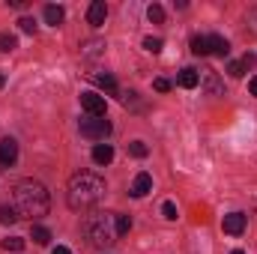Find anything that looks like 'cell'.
Segmentation results:
<instances>
[{
	"label": "cell",
	"instance_id": "1",
	"mask_svg": "<svg viewBox=\"0 0 257 254\" xmlns=\"http://www.w3.org/2000/svg\"><path fill=\"white\" fill-rule=\"evenodd\" d=\"M105 197V180L93 171H78L72 180H69V189H66V200L72 209H90L96 206L99 200Z\"/></svg>",
	"mask_w": 257,
	"mask_h": 254
},
{
	"label": "cell",
	"instance_id": "2",
	"mask_svg": "<svg viewBox=\"0 0 257 254\" xmlns=\"http://www.w3.org/2000/svg\"><path fill=\"white\" fill-rule=\"evenodd\" d=\"M15 209H18V215H27V218L48 215V209H51L48 189L39 180H21L15 186Z\"/></svg>",
	"mask_w": 257,
	"mask_h": 254
},
{
	"label": "cell",
	"instance_id": "3",
	"mask_svg": "<svg viewBox=\"0 0 257 254\" xmlns=\"http://www.w3.org/2000/svg\"><path fill=\"white\" fill-rule=\"evenodd\" d=\"M84 233H87L90 245H99V248L114 245L120 239V233H117V215L114 212H96V215H90L87 224H84Z\"/></svg>",
	"mask_w": 257,
	"mask_h": 254
},
{
	"label": "cell",
	"instance_id": "4",
	"mask_svg": "<svg viewBox=\"0 0 257 254\" xmlns=\"http://www.w3.org/2000/svg\"><path fill=\"white\" fill-rule=\"evenodd\" d=\"M78 129H81V135L90 138V141H105V138L111 135V123H108L105 117H87V120L78 123Z\"/></svg>",
	"mask_w": 257,
	"mask_h": 254
},
{
	"label": "cell",
	"instance_id": "5",
	"mask_svg": "<svg viewBox=\"0 0 257 254\" xmlns=\"http://www.w3.org/2000/svg\"><path fill=\"white\" fill-rule=\"evenodd\" d=\"M81 108L90 117H105V111H108L105 96H99V93H81Z\"/></svg>",
	"mask_w": 257,
	"mask_h": 254
},
{
	"label": "cell",
	"instance_id": "6",
	"mask_svg": "<svg viewBox=\"0 0 257 254\" xmlns=\"http://www.w3.org/2000/svg\"><path fill=\"white\" fill-rule=\"evenodd\" d=\"M245 224H248V218H245L242 212H230V215H224V221H221L224 233H230V236H239V233L245 230Z\"/></svg>",
	"mask_w": 257,
	"mask_h": 254
},
{
	"label": "cell",
	"instance_id": "7",
	"mask_svg": "<svg viewBox=\"0 0 257 254\" xmlns=\"http://www.w3.org/2000/svg\"><path fill=\"white\" fill-rule=\"evenodd\" d=\"M15 162H18V144L12 138H3L0 141V165L3 168H12Z\"/></svg>",
	"mask_w": 257,
	"mask_h": 254
},
{
	"label": "cell",
	"instance_id": "8",
	"mask_svg": "<svg viewBox=\"0 0 257 254\" xmlns=\"http://www.w3.org/2000/svg\"><path fill=\"white\" fill-rule=\"evenodd\" d=\"M105 18H108V6H105L102 0L90 3V9H87V21H90L93 27H102V24H105Z\"/></svg>",
	"mask_w": 257,
	"mask_h": 254
},
{
	"label": "cell",
	"instance_id": "9",
	"mask_svg": "<svg viewBox=\"0 0 257 254\" xmlns=\"http://www.w3.org/2000/svg\"><path fill=\"white\" fill-rule=\"evenodd\" d=\"M132 197H144V194H150L153 191V177L150 174H138L135 180H132Z\"/></svg>",
	"mask_w": 257,
	"mask_h": 254
},
{
	"label": "cell",
	"instance_id": "10",
	"mask_svg": "<svg viewBox=\"0 0 257 254\" xmlns=\"http://www.w3.org/2000/svg\"><path fill=\"white\" fill-rule=\"evenodd\" d=\"M111 159H114V147H111V144L93 147V162H96V165H111Z\"/></svg>",
	"mask_w": 257,
	"mask_h": 254
},
{
	"label": "cell",
	"instance_id": "11",
	"mask_svg": "<svg viewBox=\"0 0 257 254\" xmlns=\"http://www.w3.org/2000/svg\"><path fill=\"white\" fill-rule=\"evenodd\" d=\"M63 18H66L63 6H57V3H48V6H45V21H48L51 27H60V24H63Z\"/></svg>",
	"mask_w": 257,
	"mask_h": 254
},
{
	"label": "cell",
	"instance_id": "12",
	"mask_svg": "<svg viewBox=\"0 0 257 254\" xmlns=\"http://www.w3.org/2000/svg\"><path fill=\"white\" fill-rule=\"evenodd\" d=\"M254 63H257V57H254V54H245L242 60H236V63H230V66H227V72H230L233 78H242V75H245V69H248V66H254Z\"/></svg>",
	"mask_w": 257,
	"mask_h": 254
},
{
	"label": "cell",
	"instance_id": "13",
	"mask_svg": "<svg viewBox=\"0 0 257 254\" xmlns=\"http://www.w3.org/2000/svg\"><path fill=\"white\" fill-rule=\"evenodd\" d=\"M209 54H218V57H227L230 54V45H227V39L224 36H209Z\"/></svg>",
	"mask_w": 257,
	"mask_h": 254
},
{
	"label": "cell",
	"instance_id": "14",
	"mask_svg": "<svg viewBox=\"0 0 257 254\" xmlns=\"http://www.w3.org/2000/svg\"><path fill=\"white\" fill-rule=\"evenodd\" d=\"M177 81H180V87H186V90H194V87L200 84V75H197L194 69H183Z\"/></svg>",
	"mask_w": 257,
	"mask_h": 254
},
{
	"label": "cell",
	"instance_id": "15",
	"mask_svg": "<svg viewBox=\"0 0 257 254\" xmlns=\"http://www.w3.org/2000/svg\"><path fill=\"white\" fill-rule=\"evenodd\" d=\"M93 81H96L102 90H108V93H117V81H114V75H108V72H96V75H93Z\"/></svg>",
	"mask_w": 257,
	"mask_h": 254
},
{
	"label": "cell",
	"instance_id": "16",
	"mask_svg": "<svg viewBox=\"0 0 257 254\" xmlns=\"http://www.w3.org/2000/svg\"><path fill=\"white\" fill-rule=\"evenodd\" d=\"M206 90H209V96H224V87L215 72H206Z\"/></svg>",
	"mask_w": 257,
	"mask_h": 254
},
{
	"label": "cell",
	"instance_id": "17",
	"mask_svg": "<svg viewBox=\"0 0 257 254\" xmlns=\"http://www.w3.org/2000/svg\"><path fill=\"white\" fill-rule=\"evenodd\" d=\"M18 218H21V215H18V209H15V206H6V203L0 206V224H15Z\"/></svg>",
	"mask_w": 257,
	"mask_h": 254
},
{
	"label": "cell",
	"instance_id": "18",
	"mask_svg": "<svg viewBox=\"0 0 257 254\" xmlns=\"http://www.w3.org/2000/svg\"><path fill=\"white\" fill-rule=\"evenodd\" d=\"M192 51L194 54H200V57H206V54H209V36H194L192 39Z\"/></svg>",
	"mask_w": 257,
	"mask_h": 254
},
{
	"label": "cell",
	"instance_id": "19",
	"mask_svg": "<svg viewBox=\"0 0 257 254\" xmlns=\"http://www.w3.org/2000/svg\"><path fill=\"white\" fill-rule=\"evenodd\" d=\"M33 242L48 245V242H51V230H48V227H42V224H33Z\"/></svg>",
	"mask_w": 257,
	"mask_h": 254
},
{
	"label": "cell",
	"instance_id": "20",
	"mask_svg": "<svg viewBox=\"0 0 257 254\" xmlns=\"http://www.w3.org/2000/svg\"><path fill=\"white\" fill-rule=\"evenodd\" d=\"M147 18H150L153 24H162V21H165V9H162L159 3H153V6L147 9Z\"/></svg>",
	"mask_w": 257,
	"mask_h": 254
},
{
	"label": "cell",
	"instance_id": "21",
	"mask_svg": "<svg viewBox=\"0 0 257 254\" xmlns=\"http://www.w3.org/2000/svg\"><path fill=\"white\" fill-rule=\"evenodd\" d=\"M162 45H165V42H162L159 36H147V39H144V48H147L150 54H159V51H162Z\"/></svg>",
	"mask_w": 257,
	"mask_h": 254
},
{
	"label": "cell",
	"instance_id": "22",
	"mask_svg": "<svg viewBox=\"0 0 257 254\" xmlns=\"http://www.w3.org/2000/svg\"><path fill=\"white\" fill-rule=\"evenodd\" d=\"M128 153H132L135 159H144L150 150H147V144H144V141H132V144H128Z\"/></svg>",
	"mask_w": 257,
	"mask_h": 254
},
{
	"label": "cell",
	"instance_id": "23",
	"mask_svg": "<svg viewBox=\"0 0 257 254\" xmlns=\"http://www.w3.org/2000/svg\"><path fill=\"white\" fill-rule=\"evenodd\" d=\"M3 248L6 251H21L24 248V239L21 236H9V239H3Z\"/></svg>",
	"mask_w": 257,
	"mask_h": 254
},
{
	"label": "cell",
	"instance_id": "24",
	"mask_svg": "<svg viewBox=\"0 0 257 254\" xmlns=\"http://www.w3.org/2000/svg\"><path fill=\"white\" fill-rule=\"evenodd\" d=\"M128 230H132V218H128V215H117V233L126 236Z\"/></svg>",
	"mask_w": 257,
	"mask_h": 254
},
{
	"label": "cell",
	"instance_id": "25",
	"mask_svg": "<svg viewBox=\"0 0 257 254\" xmlns=\"http://www.w3.org/2000/svg\"><path fill=\"white\" fill-rule=\"evenodd\" d=\"M15 45H18V42H15V36H9V33H3V36H0V51H15Z\"/></svg>",
	"mask_w": 257,
	"mask_h": 254
},
{
	"label": "cell",
	"instance_id": "26",
	"mask_svg": "<svg viewBox=\"0 0 257 254\" xmlns=\"http://www.w3.org/2000/svg\"><path fill=\"white\" fill-rule=\"evenodd\" d=\"M18 27H21L24 33H36V21H33V18H27V15L18 21Z\"/></svg>",
	"mask_w": 257,
	"mask_h": 254
},
{
	"label": "cell",
	"instance_id": "27",
	"mask_svg": "<svg viewBox=\"0 0 257 254\" xmlns=\"http://www.w3.org/2000/svg\"><path fill=\"white\" fill-rule=\"evenodd\" d=\"M162 212H165V218H168V221H174V218H177V206H174L171 200H165V206H162Z\"/></svg>",
	"mask_w": 257,
	"mask_h": 254
},
{
	"label": "cell",
	"instance_id": "28",
	"mask_svg": "<svg viewBox=\"0 0 257 254\" xmlns=\"http://www.w3.org/2000/svg\"><path fill=\"white\" fill-rule=\"evenodd\" d=\"M153 87H156L159 93H168V90H171V81H168V78H156V84H153Z\"/></svg>",
	"mask_w": 257,
	"mask_h": 254
},
{
	"label": "cell",
	"instance_id": "29",
	"mask_svg": "<svg viewBox=\"0 0 257 254\" xmlns=\"http://www.w3.org/2000/svg\"><path fill=\"white\" fill-rule=\"evenodd\" d=\"M248 90H251V96H257V75L248 81Z\"/></svg>",
	"mask_w": 257,
	"mask_h": 254
},
{
	"label": "cell",
	"instance_id": "30",
	"mask_svg": "<svg viewBox=\"0 0 257 254\" xmlns=\"http://www.w3.org/2000/svg\"><path fill=\"white\" fill-rule=\"evenodd\" d=\"M51 254H72V251H69L66 245H57V248H54V251H51Z\"/></svg>",
	"mask_w": 257,
	"mask_h": 254
},
{
	"label": "cell",
	"instance_id": "31",
	"mask_svg": "<svg viewBox=\"0 0 257 254\" xmlns=\"http://www.w3.org/2000/svg\"><path fill=\"white\" fill-rule=\"evenodd\" d=\"M3 84H6V78H3V75H0V87H3Z\"/></svg>",
	"mask_w": 257,
	"mask_h": 254
},
{
	"label": "cell",
	"instance_id": "32",
	"mask_svg": "<svg viewBox=\"0 0 257 254\" xmlns=\"http://www.w3.org/2000/svg\"><path fill=\"white\" fill-rule=\"evenodd\" d=\"M230 254H245V251H230Z\"/></svg>",
	"mask_w": 257,
	"mask_h": 254
}]
</instances>
